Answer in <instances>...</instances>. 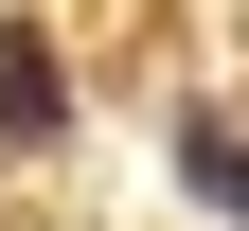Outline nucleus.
Here are the masks:
<instances>
[{
	"instance_id": "nucleus-1",
	"label": "nucleus",
	"mask_w": 249,
	"mask_h": 231,
	"mask_svg": "<svg viewBox=\"0 0 249 231\" xmlns=\"http://www.w3.org/2000/svg\"><path fill=\"white\" fill-rule=\"evenodd\" d=\"M71 142V71H53V36H0V160Z\"/></svg>"
},
{
	"instance_id": "nucleus-2",
	"label": "nucleus",
	"mask_w": 249,
	"mask_h": 231,
	"mask_svg": "<svg viewBox=\"0 0 249 231\" xmlns=\"http://www.w3.org/2000/svg\"><path fill=\"white\" fill-rule=\"evenodd\" d=\"M178 178H196V195H213V213H231V231H249V142H231V124H213V107H178Z\"/></svg>"
}]
</instances>
